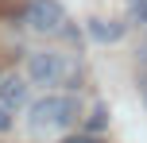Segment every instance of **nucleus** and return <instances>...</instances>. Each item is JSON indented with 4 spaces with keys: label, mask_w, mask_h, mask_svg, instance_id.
Listing matches in <instances>:
<instances>
[{
    "label": "nucleus",
    "mask_w": 147,
    "mask_h": 143,
    "mask_svg": "<svg viewBox=\"0 0 147 143\" xmlns=\"http://www.w3.org/2000/svg\"><path fill=\"white\" fill-rule=\"evenodd\" d=\"M8 112H12V108L0 101V132H8V128H12V116H8Z\"/></svg>",
    "instance_id": "8"
},
{
    "label": "nucleus",
    "mask_w": 147,
    "mask_h": 143,
    "mask_svg": "<svg viewBox=\"0 0 147 143\" xmlns=\"http://www.w3.org/2000/svg\"><path fill=\"white\" fill-rule=\"evenodd\" d=\"M140 62H147V35H143V43H140Z\"/></svg>",
    "instance_id": "10"
},
{
    "label": "nucleus",
    "mask_w": 147,
    "mask_h": 143,
    "mask_svg": "<svg viewBox=\"0 0 147 143\" xmlns=\"http://www.w3.org/2000/svg\"><path fill=\"white\" fill-rule=\"evenodd\" d=\"M27 27L35 31V35H62L66 31V8L58 4V0H31L27 4Z\"/></svg>",
    "instance_id": "3"
},
{
    "label": "nucleus",
    "mask_w": 147,
    "mask_h": 143,
    "mask_svg": "<svg viewBox=\"0 0 147 143\" xmlns=\"http://www.w3.org/2000/svg\"><path fill=\"white\" fill-rule=\"evenodd\" d=\"M27 77L35 85H74L81 77V66L70 58V54L58 50H39L27 58Z\"/></svg>",
    "instance_id": "2"
},
{
    "label": "nucleus",
    "mask_w": 147,
    "mask_h": 143,
    "mask_svg": "<svg viewBox=\"0 0 147 143\" xmlns=\"http://www.w3.org/2000/svg\"><path fill=\"white\" fill-rule=\"evenodd\" d=\"M105 124H109V108H105V105H97V108H93V116H89V128H93V132H101Z\"/></svg>",
    "instance_id": "7"
},
{
    "label": "nucleus",
    "mask_w": 147,
    "mask_h": 143,
    "mask_svg": "<svg viewBox=\"0 0 147 143\" xmlns=\"http://www.w3.org/2000/svg\"><path fill=\"white\" fill-rule=\"evenodd\" d=\"M78 120V97L70 93H51V97L35 101L27 116V128L35 136H47V132H66L70 124Z\"/></svg>",
    "instance_id": "1"
},
{
    "label": "nucleus",
    "mask_w": 147,
    "mask_h": 143,
    "mask_svg": "<svg viewBox=\"0 0 147 143\" xmlns=\"http://www.w3.org/2000/svg\"><path fill=\"white\" fill-rule=\"evenodd\" d=\"M128 19L132 23H147V0H128Z\"/></svg>",
    "instance_id": "6"
},
{
    "label": "nucleus",
    "mask_w": 147,
    "mask_h": 143,
    "mask_svg": "<svg viewBox=\"0 0 147 143\" xmlns=\"http://www.w3.org/2000/svg\"><path fill=\"white\" fill-rule=\"evenodd\" d=\"M124 31H128V23H120V19H89V39H93V43H101V46L120 43V39H124Z\"/></svg>",
    "instance_id": "4"
},
{
    "label": "nucleus",
    "mask_w": 147,
    "mask_h": 143,
    "mask_svg": "<svg viewBox=\"0 0 147 143\" xmlns=\"http://www.w3.org/2000/svg\"><path fill=\"white\" fill-rule=\"evenodd\" d=\"M0 101H4L8 108H23V105H27V85H23L20 77L0 81Z\"/></svg>",
    "instance_id": "5"
},
{
    "label": "nucleus",
    "mask_w": 147,
    "mask_h": 143,
    "mask_svg": "<svg viewBox=\"0 0 147 143\" xmlns=\"http://www.w3.org/2000/svg\"><path fill=\"white\" fill-rule=\"evenodd\" d=\"M62 143H93L89 136H70V139H62Z\"/></svg>",
    "instance_id": "9"
}]
</instances>
